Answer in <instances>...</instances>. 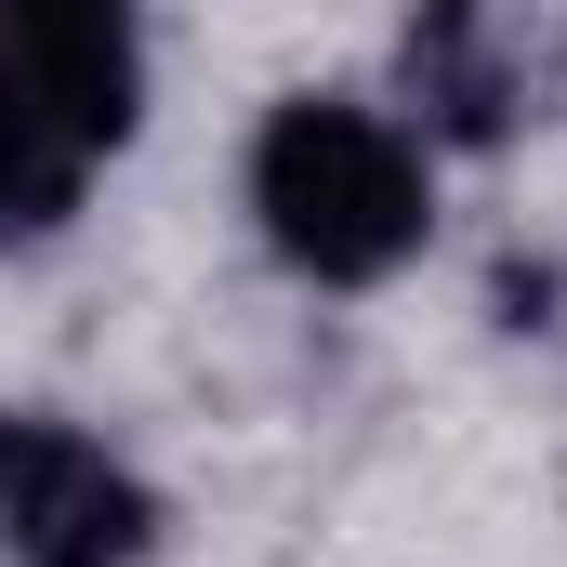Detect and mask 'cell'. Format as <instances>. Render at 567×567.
Segmentation results:
<instances>
[{
  "label": "cell",
  "mask_w": 567,
  "mask_h": 567,
  "mask_svg": "<svg viewBox=\"0 0 567 567\" xmlns=\"http://www.w3.org/2000/svg\"><path fill=\"white\" fill-rule=\"evenodd\" d=\"M251 212H265V238L303 278H343V290L396 278L423 251V145L396 133V120H370V106L303 93L251 145Z\"/></svg>",
  "instance_id": "obj_1"
},
{
  "label": "cell",
  "mask_w": 567,
  "mask_h": 567,
  "mask_svg": "<svg viewBox=\"0 0 567 567\" xmlns=\"http://www.w3.org/2000/svg\"><path fill=\"white\" fill-rule=\"evenodd\" d=\"M0 542L27 567H133L145 488L66 423H0Z\"/></svg>",
  "instance_id": "obj_2"
},
{
  "label": "cell",
  "mask_w": 567,
  "mask_h": 567,
  "mask_svg": "<svg viewBox=\"0 0 567 567\" xmlns=\"http://www.w3.org/2000/svg\"><path fill=\"white\" fill-rule=\"evenodd\" d=\"M0 53H13V80L53 106V133L80 145V158L133 133L145 53H133V27H120V13H80V0H53V13H0Z\"/></svg>",
  "instance_id": "obj_3"
},
{
  "label": "cell",
  "mask_w": 567,
  "mask_h": 567,
  "mask_svg": "<svg viewBox=\"0 0 567 567\" xmlns=\"http://www.w3.org/2000/svg\"><path fill=\"white\" fill-rule=\"evenodd\" d=\"M80 198V145L53 133V106L13 80V53H0V225H53Z\"/></svg>",
  "instance_id": "obj_4"
}]
</instances>
